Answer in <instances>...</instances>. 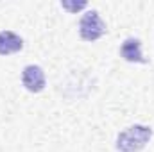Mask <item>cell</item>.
I'll use <instances>...</instances> for the list:
<instances>
[{
  "instance_id": "obj_6",
  "label": "cell",
  "mask_w": 154,
  "mask_h": 152,
  "mask_svg": "<svg viewBox=\"0 0 154 152\" xmlns=\"http://www.w3.org/2000/svg\"><path fill=\"white\" fill-rule=\"evenodd\" d=\"M65 9H68V11H79V9H82V7H86V2H79V4H68V2H63L61 4Z\"/></svg>"
},
{
  "instance_id": "obj_1",
  "label": "cell",
  "mask_w": 154,
  "mask_h": 152,
  "mask_svg": "<svg viewBox=\"0 0 154 152\" xmlns=\"http://www.w3.org/2000/svg\"><path fill=\"white\" fill-rule=\"evenodd\" d=\"M152 138V129L147 125H131L116 138L118 152H140Z\"/></svg>"
},
{
  "instance_id": "obj_2",
  "label": "cell",
  "mask_w": 154,
  "mask_h": 152,
  "mask_svg": "<svg viewBox=\"0 0 154 152\" xmlns=\"http://www.w3.org/2000/svg\"><path fill=\"white\" fill-rule=\"evenodd\" d=\"M106 32V23L100 20L97 11H88L82 14L79 23V34L84 41H95L102 38Z\"/></svg>"
},
{
  "instance_id": "obj_3",
  "label": "cell",
  "mask_w": 154,
  "mask_h": 152,
  "mask_svg": "<svg viewBox=\"0 0 154 152\" xmlns=\"http://www.w3.org/2000/svg\"><path fill=\"white\" fill-rule=\"evenodd\" d=\"M22 82H23V86H25L31 93H39V91L45 88V74H43V70H41L39 66L29 65V66L23 68Z\"/></svg>"
},
{
  "instance_id": "obj_4",
  "label": "cell",
  "mask_w": 154,
  "mask_h": 152,
  "mask_svg": "<svg viewBox=\"0 0 154 152\" xmlns=\"http://www.w3.org/2000/svg\"><path fill=\"white\" fill-rule=\"evenodd\" d=\"M120 56L129 63H147L142 56V41L136 38H127L120 47Z\"/></svg>"
},
{
  "instance_id": "obj_5",
  "label": "cell",
  "mask_w": 154,
  "mask_h": 152,
  "mask_svg": "<svg viewBox=\"0 0 154 152\" xmlns=\"http://www.w3.org/2000/svg\"><path fill=\"white\" fill-rule=\"evenodd\" d=\"M22 47H23V39L18 34H14L11 31H2L0 32V56L14 54V52L22 50Z\"/></svg>"
}]
</instances>
